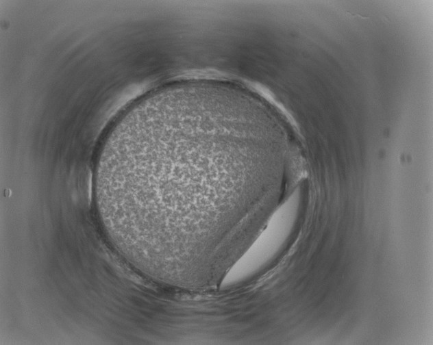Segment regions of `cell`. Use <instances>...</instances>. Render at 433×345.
<instances>
[{
  "label": "cell",
  "mask_w": 433,
  "mask_h": 345,
  "mask_svg": "<svg viewBox=\"0 0 433 345\" xmlns=\"http://www.w3.org/2000/svg\"><path fill=\"white\" fill-rule=\"evenodd\" d=\"M299 194L294 192L272 212L247 248L232 265L222 284L237 283L266 272L289 236L297 218Z\"/></svg>",
  "instance_id": "2"
},
{
  "label": "cell",
  "mask_w": 433,
  "mask_h": 345,
  "mask_svg": "<svg viewBox=\"0 0 433 345\" xmlns=\"http://www.w3.org/2000/svg\"><path fill=\"white\" fill-rule=\"evenodd\" d=\"M277 177L260 113L236 93L190 81L167 84L124 114L95 168L111 242L164 283L242 250L267 216Z\"/></svg>",
  "instance_id": "1"
}]
</instances>
